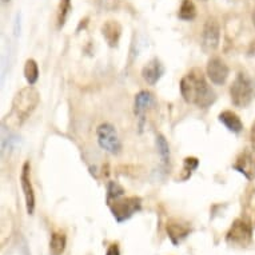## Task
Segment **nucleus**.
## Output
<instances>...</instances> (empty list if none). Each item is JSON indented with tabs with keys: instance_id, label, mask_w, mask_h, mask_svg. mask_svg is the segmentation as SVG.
<instances>
[{
	"instance_id": "f257e3e1",
	"label": "nucleus",
	"mask_w": 255,
	"mask_h": 255,
	"mask_svg": "<svg viewBox=\"0 0 255 255\" xmlns=\"http://www.w3.org/2000/svg\"><path fill=\"white\" fill-rule=\"evenodd\" d=\"M180 94L186 103L206 110L217 101V94L210 87L203 72L194 68L182 78L179 84Z\"/></svg>"
},
{
	"instance_id": "f03ea898",
	"label": "nucleus",
	"mask_w": 255,
	"mask_h": 255,
	"mask_svg": "<svg viewBox=\"0 0 255 255\" xmlns=\"http://www.w3.org/2000/svg\"><path fill=\"white\" fill-rule=\"evenodd\" d=\"M40 102L39 91L34 86H27L16 92L13 97L11 111L3 121V125L7 128H19L24 123L31 114L34 113Z\"/></svg>"
},
{
	"instance_id": "7ed1b4c3",
	"label": "nucleus",
	"mask_w": 255,
	"mask_h": 255,
	"mask_svg": "<svg viewBox=\"0 0 255 255\" xmlns=\"http://www.w3.org/2000/svg\"><path fill=\"white\" fill-rule=\"evenodd\" d=\"M231 102L235 107L245 109L250 105L254 98V88L251 79L245 72H238V75L234 79L230 87Z\"/></svg>"
},
{
	"instance_id": "20e7f679",
	"label": "nucleus",
	"mask_w": 255,
	"mask_h": 255,
	"mask_svg": "<svg viewBox=\"0 0 255 255\" xmlns=\"http://www.w3.org/2000/svg\"><path fill=\"white\" fill-rule=\"evenodd\" d=\"M114 218L118 223L128 221L131 217L139 213L142 209V199L139 197H121L107 202Z\"/></svg>"
},
{
	"instance_id": "39448f33",
	"label": "nucleus",
	"mask_w": 255,
	"mask_h": 255,
	"mask_svg": "<svg viewBox=\"0 0 255 255\" xmlns=\"http://www.w3.org/2000/svg\"><path fill=\"white\" fill-rule=\"evenodd\" d=\"M226 241L229 245L239 247L249 246L253 241V227L250 222L243 218H238L233 222L230 230L227 231Z\"/></svg>"
},
{
	"instance_id": "423d86ee",
	"label": "nucleus",
	"mask_w": 255,
	"mask_h": 255,
	"mask_svg": "<svg viewBox=\"0 0 255 255\" xmlns=\"http://www.w3.org/2000/svg\"><path fill=\"white\" fill-rule=\"evenodd\" d=\"M97 136L101 148L113 155L121 154L122 142L117 128L111 123H102L97 128Z\"/></svg>"
},
{
	"instance_id": "0eeeda50",
	"label": "nucleus",
	"mask_w": 255,
	"mask_h": 255,
	"mask_svg": "<svg viewBox=\"0 0 255 255\" xmlns=\"http://www.w3.org/2000/svg\"><path fill=\"white\" fill-rule=\"evenodd\" d=\"M219 39H221V27L215 17H209L203 25L202 31L201 47L203 52L211 54L217 50L219 46Z\"/></svg>"
},
{
	"instance_id": "6e6552de",
	"label": "nucleus",
	"mask_w": 255,
	"mask_h": 255,
	"mask_svg": "<svg viewBox=\"0 0 255 255\" xmlns=\"http://www.w3.org/2000/svg\"><path fill=\"white\" fill-rule=\"evenodd\" d=\"M235 171L241 172L246 179L253 180L255 178V147H246L238 154L233 163Z\"/></svg>"
},
{
	"instance_id": "1a4fd4ad",
	"label": "nucleus",
	"mask_w": 255,
	"mask_h": 255,
	"mask_svg": "<svg viewBox=\"0 0 255 255\" xmlns=\"http://www.w3.org/2000/svg\"><path fill=\"white\" fill-rule=\"evenodd\" d=\"M29 162H24L23 167H21V174H20V184L23 194H24L25 199V209L29 215H32L35 213V191L34 186L31 183V175H29Z\"/></svg>"
},
{
	"instance_id": "9d476101",
	"label": "nucleus",
	"mask_w": 255,
	"mask_h": 255,
	"mask_svg": "<svg viewBox=\"0 0 255 255\" xmlns=\"http://www.w3.org/2000/svg\"><path fill=\"white\" fill-rule=\"evenodd\" d=\"M207 76L209 79L217 86H222V84L226 83L230 70L227 67V64L221 58L218 56H213L207 62Z\"/></svg>"
},
{
	"instance_id": "9b49d317",
	"label": "nucleus",
	"mask_w": 255,
	"mask_h": 255,
	"mask_svg": "<svg viewBox=\"0 0 255 255\" xmlns=\"http://www.w3.org/2000/svg\"><path fill=\"white\" fill-rule=\"evenodd\" d=\"M166 231H167L168 238L172 242V245L178 246L190 235L191 227L187 222L179 221V219H170L166 225Z\"/></svg>"
},
{
	"instance_id": "f8f14e48",
	"label": "nucleus",
	"mask_w": 255,
	"mask_h": 255,
	"mask_svg": "<svg viewBox=\"0 0 255 255\" xmlns=\"http://www.w3.org/2000/svg\"><path fill=\"white\" fill-rule=\"evenodd\" d=\"M155 105V97L154 94L150 91H140L135 95L134 99V114L139 119V126L140 128L143 127L144 123V117H146L147 110Z\"/></svg>"
},
{
	"instance_id": "ddd939ff",
	"label": "nucleus",
	"mask_w": 255,
	"mask_h": 255,
	"mask_svg": "<svg viewBox=\"0 0 255 255\" xmlns=\"http://www.w3.org/2000/svg\"><path fill=\"white\" fill-rule=\"evenodd\" d=\"M164 74V66L158 58L151 59L142 68V78L147 84L155 86Z\"/></svg>"
},
{
	"instance_id": "4468645a",
	"label": "nucleus",
	"mask_w": 255,
	"mask_h": 255,
	"mask_svg": "<svg viewBox=\"0 0 255 255\" xmlns=\"http://www.w3.org/2000/svg\"><path fill=\"white\" fill-rule=\"evenodd\" d=\"M102 35H103L106 43L111 48H115L121 40L122 25L117 20H107L105 24L102 25Z\"/></svg>"
},
{
	"instance_id": "2eb2a0df",
	"label": "nucleus",
	"mask_w": 255,
	"mask_h": 255,
	"mask_svg": "<svg viewBox=\"0 0 255 255\" xmlns=\"http://www.w3.org/2000/svg\"><path fill=\"white\" fill-rule=\"evenodd\" d=\"M218 121L221 122L222 125L225 126L230 132H234V134H239L243 130V123L241 121V118L233 111H229V110L222 111L219 114V117H218Z\"/></svg>"
},
{
	"instance_id": "dca6fc26",
	"label": "nucleus",
	"mask_w": 255,
	"mask_h": 255,
	"mask_svg": "<svg viewBox=\"0 0 255 255\" xmlns=\"http://www.w3.org/2000/svg\"><path fill=\"white\" fill-rule=\"evenodd\" d=\"M67 246V237L64 233L55 231L51 235L50 239V254L51 255H62Z\"/></svg>"
},
{
	"instance_id": "f3484780",
	"label": "nucleus",
	"mask_w": 255,
	"mask_h": 255,
	"mask_svg": "<svg viewBox=\"0 0 255 255\" xmlns=\"http://www.w3.org/2000/svg\"><path fill=\"white\" fill-rule=\"evenodd\" d=\"M197 16V7L193 3V0H182V4L178 11V17L180 20L191 21Z\"/></svg>"
},
{
	"instance_id": "a211bd4d",
	"label": "nucleus",
	"mask_w": 255,
	"mask_h": 255,
	"mask_svg": "<svg viewBox=\"0 0 255 255\" xmlns=\"http://www.w3.org/2000/svg\"><path fill=\"white\" fill-rule=\"evenodd\" d=\"M24 78L29 86H34L39 79V66L34 59H27L24 64Z\"/></svg>"
},
{
	"instance_id": "6ab92c4d",
	"label": "nucleus",
	"mask_w": 255,
	"mask_h": 255,
	"mask_svg": "<svg viewBox=\"0 0 255 255\" xmlns=\"http://www.w3.org/2000/svg\"><path fill=\"white\" fill-rule=\"evenodd\" d=\"M155 144H156V150H158V154L162 159V163L164 166H168L170 164V147H168V143L166 140L163 135H158L156 136V140H155Z\"/></svg>"
},
{
	"instance_id": "aec40b11",
	"label": "nucleus",
	"mask_w": 255,
	"mask_h": 255,
	"mask_svg": "<svg viewBox=\"0 0 255 255\" xmlns=\"http://www.w3.org/2000/svg\"><path fill=\"white\" fill-rule=\"evenodd\" d=\"M71 11V0H60L58 8V27L62 28Z\"/></svg>"
},
{
	"instance_id": "412c9836",
	"label": "nucleus",
	"mask_w": 255,
	"mask_h": 255,
	"mask_svg": "<svg viewBox=\"0 0 255 255\" xmlns=\"http://www.w3.org/2000/svg\"><path fill=\"white\" fill-rule=\"evenodd\" d=\"M123 195H125V188L118 182H110L107 184V202L123 197Z\"/></svg>"
},
{
	"instance_id": "4be33fe9",
	"label": "nucleus",
	"mask_w": 255,
	"mask_h": 255,
	"mask_svg": "<svg viewBox=\"0 0 255 255\" xmlns=\"http://www.w3.org/2000/svg\"><path fill=\"white\" fill-rule=\"evenodd\" d=\"M199 166V160L198 158H194V156H188V158L184 159V163H183V171L186 172V175H184L183 180H187L193 171H195Z\"/></svg>"
},
{
	"instance_id": "5701e85b",
	"label": "nucleus",
	"mask_w": 255,
	"mask_h": 255,
	"mask_svg": "<svg viewBox=\"0 0 255 255\" xmlns=\"http://www.w3.org/2000/svg\"><path fill=\"white\" fill-rule=\"evenodd\" d=\"M106 255H121V249H119V245L118 243H113L110 245V247L107 249V253Z\"/></svg>"
},
{
	"instance_id": "b1692460",
	"label": "nucleus",
	"mask_w": 255,
	"mask_h": 255,
	"mask_svg": "<svg viewBox=\"0 0 255 255\" xmlns=\"http://www.w3.org/2000/svg\"><path fill=\"white\" fill-rule=\"evenodd\" d=\"M250 139H251V143H253V146L255 147V123H254V125H253V127H251Z\"/></svg>"
},
{
	"instance_id": "393cba45",
	"label": "nucleus",
	"mask_w": 255,
	"mask_h": 255,
	"mask_svg": "<svg viewBox=\"0 0 255 255\" xmlns=\"http://www.w3.org/2000/svg\"><path fill=\"white\" fill-rule=\"evenodd\" d=\"M253 23H254L255 25V9H254V12H253Z\"/></svg>"
},
{
	"instance_id": "a878e982",
	"label": "nucleus",
	"mask_w": 255,
	"mask_h": 255,
	"mask_svg": "<svg viewBox=\"0 0 255 255\" xmlns=\"http://www.w3.org/2000/svg\"><path fill=\"white\" fill-rule=\"evenodd\" d=\"M3 1H4V3H7V1H9V0H3Z\"/></svg>"
},
{
	"instance_id": "bb28decb",
	"label": "nucleus",
	"mask_w": 255,
	"mask_h": 255,
	"mask_svg": "<svg viewBox=\"0 0 255 255\" xmlns=\"http://www.w3.org/2000/svg\"><path fill=\"white\" fill-rule=\"evenodd\" d=\"M201 1H207V0H201Z\"/></svg>"
}]
</instances>
